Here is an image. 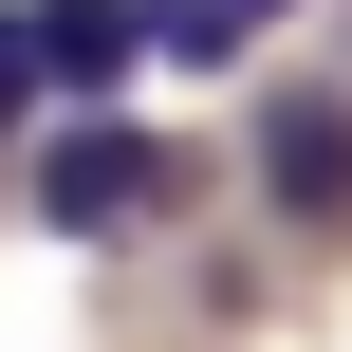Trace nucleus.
Segmentation results:
<instances>
[{
    "mask_svg": "<svg viewBox=\"0 0 352 352\" xmlns=\"http://www.w3.org/2000/svg\"><path fill=\"white\" fill-rule=\"evenodd\" d=\"M260 204H278L297 241H334V223H352V93H334V74L260 93Z\"/></svg>",
    "mask_w": 352,
    "mask_h": 352,
    "instance_id": "f03ea898",
    "label": "nucleus"
},
{
    "mask_svg": "<svg viewBox=\"0 0 352 352\" xmlns=\"http://www.w3.org/2000/svg\"><path fill=\"white\" fill-rule=\"evenodd\" d=\"M260 19H297V0H148V56H186V74H223Z\"/></svg>",
    "mask_w": 352,
    "mask_h": 352,
    "instance_id": "20e7f679",
    "label": "nucleus"
},
{
    "mask_svg": "<svg viewBox=\"0 0 352 352\" xmlns=\"http://www.w3.org/2000/svg\"><path fill=\"white\" fill-rule=\"evenodd\" d=\"M167 186H186V167H167L148 130H111V111H74V130L37 148V186H19V204H37L56 241H130V223H148Z\"/></svg>",
    "mask_w": 352,
    "mask_h": 352,
    "instance_id": "f257e3e1",
    "label": "nucleus"
},
{
    "mask_svg": "<svg viewBox=\"0 0 352 352\" xmlns=\"http://www.w3.org/2000/svg\"><path fill=\"white\" fill-rule=\"evenodd\" d=\"M19 93H37V19L0 0V130H19Z\"/></svg>",
    "mask_w": 352,
    "mask_h": 352,
    "instance_id": "39448f33",
    "label": "nucleus"
},
{
    "mask_svg": "<svg viewBox=\"0 0 352 352\" xmlns=\"http://www.w3.org/2000/svg\"><path fill=\"white\" fill-rule=\"evenodd\" d=\"M37 19V93H111V74H148V0H19Z\"/></svg>",
    "mask_w": 352,
    "mask_h": 352,
    "instance_id": "7ed1b4c3",
    "label": "nucleus"
}]
</instances>
